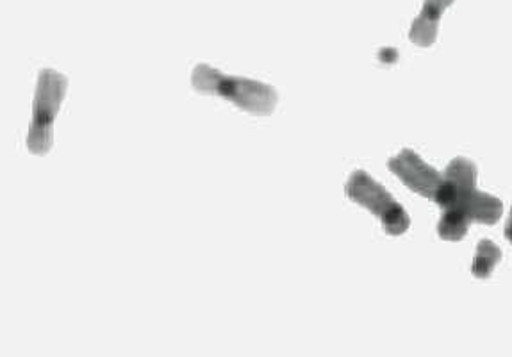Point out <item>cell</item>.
<instances>
[{"label": "cell", "mask_w": 512, "mask_h": 357, "mask_svg": "<svg viewBox=\"0 0 512 357\" xmlns=\"http://www.w3.org/2000/svg\"><path fill=\"white\" fill-rule=\"evenodd\" d=\"M436 204L443 209L438 234L445 241L463 240L473 222L495 225L504 215L500 200L477 190V167L468 158L450 161Z\"/></svg>", "instance_id": "6da1fadb"}, {"label": "cell", "mask_w": 512, "mask_h": 357, "mask_svg": "<svg viewBox=\"0 0 512 357\" xmlns=\"http://www.w3.org/2000/svg\"><path fill=\"white\" fill-rule=\"evenodd\" d=\"M68 90V79L56 70L45 68L38 77L34 92L33 120L27 134V149L43 156L52 147V124L58 117L61 102Z\"/></svg>", "instance_id": "3957f363"}, {"label": "cell", "mask_w": 512, "mask_h": 357, "mask_svg": "<svg viewBox=\"0 0 512 357\" xmlns=\"http://www.w3.org/2000/svg\"><path fill=\"white\" fill-rule=\"evenodd\" d=\"M500 259H502V252L493 241H480L473 259V266H471V274L477 279H488L493 274L495 266L500 263Z\"/></svg>", "instance_id": "52a82bcc"}, {"label": "cell", "mask_w": 512, "mask_h": 357, "mask_svg": "<svg viewBox=\"0 0 512 357\" xmlns=\"http://www.w3.org/2000/svg\"><path fill=\"white\" fill-rule=\"evenodd\" d=\"M505 238L512 243V209L511 215L507 218V224H505Z\"/></svg>", "instance_id": "ba28073f"}, {"label": "cell", "mask_w": 512, "mask_h": 357, "mask_svg": "<svg viewBox=\"0 0 512 357\" xmlns=\"http://www.w3.org/2000/svg\"><path fill=\"white\" fill-rule=\"evenodd\" d=\"M454 2L455 0H425L420 15L416 17L413 25H411V31H409L411 42L418 45V47L434 45L443 11L448 6H452Z\"/></svg>", "instance_id": "8992f818"}, {"label": "cell", "mask_w": 512, "mask_h": 357, "mask_svg": "<svg viewBox=\"0 0 512 357\" xmlns=\"http://www.w3.org/2000/svg\"><path fill=\"white\" fill-rule=\"evenodd\" d=\"M191 86L195 92L220 97L257 117L272 115L279 102V95L270 84L238 75L223 74L209 65H197L193 68Z\"/></svg>", "instance_id": "7a4b0ae2"}, {"label": "cell", "mask_w": 512, "mask_h": 357, "mask_svg": "<svg viewBox=\"0 0 512 357\" xmlns=\"http://www.w3.org/2000/svg\"><path fill=\"white\" fill-rule=\"evenodd\" d=\"M345 191L348 199L354 200L356 204L379 218L380 224L389 236H402L409 231L411 218L407 211L382 184L373 179L372 175L366 174L364 170H356L348 177Z\"/></svg>", "instance_id": "277c9868"}, {"label": "cell", "mask_w": 512, "mask_h": 357, "mask_svg": "<svg viewBox=\"0 0 512 357\" xmlns=\"http://www.w3.org/2000/svg\"><path fill=\"white\" fill-rule=\"evenodd\" d=\"M388 167L409 190L427 200H438L445 184V174H439L430 167L414 150L404 149L388 161Z\"/></svg>", "instance_id": "5b68a950"}]
</instances>
